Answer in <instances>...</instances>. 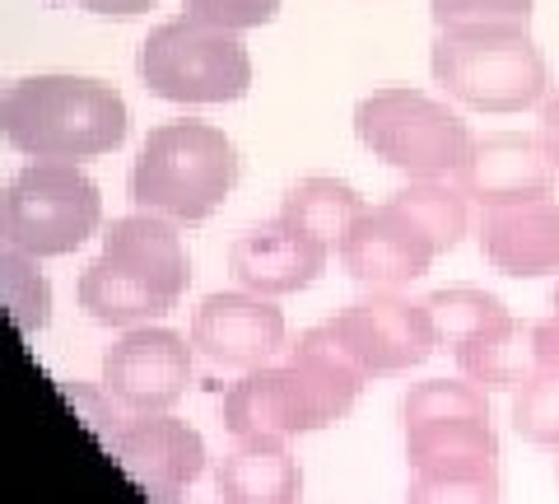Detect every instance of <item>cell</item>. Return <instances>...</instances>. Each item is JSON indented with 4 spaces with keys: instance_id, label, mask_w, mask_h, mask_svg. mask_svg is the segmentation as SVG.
<instances>
[{
    "instance_id": "obj_28",
    "label": "cell",
    "mask_w": 559,
    "mask_h": 504,
    "mask_svg": "<svg viewBox=\"0 0 559 504\" xmlns=\"http://www.w3.org/2000/svg\"><path fill=\"white\" fill-rule=\"evenodd\" d=\"M275 10H280V0H187V14H197L205 24H219V28H234V33L271 24Z\"/></svg>"
},
{
    "instance_id": "obj_14",
    "label": "cell",
    "mask_w": 559,
    "mask_h": 504,
    "mask_svg": "<svg viewBox=\"0 0 559 504\" xmlns=\"http://www.w3.org/2000/svg\"><path fill=\"white\" fill-rule=\"evenodd\" d=\"M555 178H559V168L550 164L540 136L495 131V136H476V141H471L466 164L457 168L452 183L466 192V201H476L480 211H489V206L555 197Z\"/></svg>"
},
{
    "instance_id": "obj_27",
    "label": "cell",
    "mask_w": 559,
    "mask_h": 504,
    "mask_svg": "<svg viewBox=\"0 0 559 504\" xmlns=\"http://www.w3.org/2000/svg\"><path fill=\"white\" fill-rule=\"evenodd\" d=\"M536 0H429V14L439 28L452 24H495V20H532Z\"/></svg>"
},
{
    "instance_id": "obj_13",
    "label": "cell",
    "mask_w": 559,
    "mask_h": 504,
    "mask_svg": "<svg viewBox=\"0 0 559 504\" xmlns=\"http://www.w3.org/2000/svg\"><path fill=\"white\" fill-rule=\"evenodd\" d=\"M117 462L135 477L140 491H150L159 504H178V495L205 472V444L187 421L168 411L135 415L112 434Z\"/></svg>"
},
{
    "instance_id": "obj_15",
    "label": "cell",
    "mask_w": 559,
    "mask_h": 504,
    "mask_svg": "<svg viewBox=\"0 0 559 504\" xmlns=\"http://www.w3.org/2000/svg\"><path fill=\"white\" fill-rule=\"evenodd\" d=\"M326 257H331L326 243L308 238L304 230H294V224L275 215L271 224H257V230L234 238L229 271L242 290L280 300V294H299L318 281L326 271Z\"/></svg>"
},
{
    "instance_id": "obj_25",
    "label": "cell",
    "mask_w": 559,
    "mask_h": 504,
    "mask_svg": "<svg viewBox=\"0 0 559 504\" xmlns=\"http://www.w3.org/2000/svg\"><path fill=\"white\" fill-rule=\"evenodd\" d=\"M513 430L527 444L559 454V374H532L513 392Z\"/></svg>"
},
{
    "instance_id": "obj_6",
    "label": "cell",
    "mask_w": 559,
    "mask_h": 504,
    "mask_svg": "<svg viewBox=\"0 0 559 504\" xmlns=\"http://www.w3.org/2000/svg\"><path fill=\"white\" fill-rule=\"evenodd\" d=\"M135 71L154 98L168 103H234L252 90V57L242 38L197 14L154 28L140 43Z\"/></svg>"
},
{
    "instance_id": "obj_16",
    "label": "cell",
    "mask_w": 559,
    "mask_h": 504,
    "mask_svg": "<svg viewBox=\"0 0 559 504\" xmlns=\"http://www.w3.org/2000/svg\"><path fill=\"white\" fill-rule=\"evenodd\" d=\"M480 253L495 271L518 276V281L559 271V201L536 197L489 206L480 215Z\"/></svg>"
},
{
    "instance_id": "obj_8",
    "label": "cell",
    "mask_w": 559,
    "mask_h": 504,
    "mask_svg": "<svg viewBox=\"0 0 559 504\" xmlns=\"http://www.w3.org/2000/svg\"><path fill=\"white\" fill-rule=\"evenodd\" d=\"M98 183L75 164L33 160L0 187V243L28 257H66L98 230Z\"/></svg>"
},
{
    "instance_id": "obj_1",
    "label": "cell",
    "mask_w": 559,
    "mask_h": 504,
    "mask_svg": "<svg viewBox=\"0 0 559 504\" xmlns=\"http://www.w3.org/2000/svg\"><path fill=\"white\" fill-rule=\"evenodd\" d=\"M191 262L173 220L135 211L108 224L98 262L80 276V308L103 327H145L178 308Z\"/></svg>"
},
{
    "instance_id": "obj_24",
    "label": "cell",
    "mask_w": 559,
    "mask_h": 504,
    "mask_svg": "<svg viewBox=\"0 0 559 504\" xmlns=\"http://www.w3.org/2000/svg\"><path fill=\"white\" fill-rule=\"evenodd\" d=\"M466 415L489 421L485 388L471 384V378H425V384H415L401 397V421H406V430L433 425V421H466Z\"/></svg>"
},
{
    "instance_id": "obj_19",
    "label": "cell",
    "mask_w": 559,
    "mask_h": 504,
    "mask_svg": "<svg viewBox=\"0 0 559 504\" xmlns=\"http://www.w3.org/2000/svg\"><path fill=\"white\" fill-rule=\"evenodd\" d=\"M452 355H457L462 378L480 384L485 392H495V388L518 392V388L536 374L532 327H527V323H518L513 313H503V318H499V323H489L485 332H476L471 341H462Z\"/></svg>"
},
{
    "instance_id": "obj_10",
    "label": "cell",
    "mask_w": 559,
    "mask_h": 504,
    "mask_svg": "<svg viewBox=\"0 0 559 504\" xmlns=\"http://www.w3.org/2000/svg\"><path fill=\"white\" fill-rule=\"evenodd\" d=\"M191 351L173 327H127L117 345L103 355V388L131 415L178 407L191 388Z\"/></svg>"
},
{
    "instance_id": "obj_33",
    "label": "cell",
    "mask_w": 559,
    "mask_h": 504,
    "mask_svg": "<svg viewBox=\"0 0 559 504\" xmlns=\"http://www.w3.org/2000/svg\"><path fill=\"white\" fill-rule=\"evenodd\" d=\"M555 308H559V285H555Z\"/></svg>"
},
{
    "instance_id": "obj_9",
    "label": "cell",
    "mask_w": 559,
    "mask_h": 504,
    "mask_svg": "<svg viewBox=\"0 0 559 504\" xmlns=\"http://www.w3.org/2000/svg\"><path fill=\"white\" fill-rule=\"evenodd\" d=\"M331 327L341 332V341L355 351V360L373 374H411L415 364H425L439 345V332L429 323L425 300H406L396 290H373L341 308Z\"/></svg>"
},
{
    "instance_id": "obj_4",
    "label": "cell",
    "mask_w": 559,
    "mask_h": 504,
    "mask_svg": "<svg viewBox=\"0 0 559 504\" xmlns=\"http://www.w3.org/2000/svg\"><path fill=\"white\" fill-rule=\"evenodd\" d=\"M429 71L448 98L476 113H527L550 94V66L522 20L439 28Z\"/></svg>"
},
{
    "instance_id": "obj_20",
    "label": "cell",
    "mask_w": 559,
    "mask_h": 504,
    "mask_svg": "<svg viewBox=\"0 0 559 504\" xmlns=\"http://www.w3.org/2000/svg\"><path fill=\"white\" fill-rule=\"evenodd\" d=\"M364 211H369V206H364V197L349 183H341V178H304V183H294L285 192L280 220L294 224V230H304L308 238L326 243V248L336 253L341 238L349 234V224H355Z\"/></svg>"
},
{
    "instance_id": "obj_26",
    "label": "cell",
    "mask_w": 559,
    "mask_h": 504,
    "mask_svg": "<svg viewBox=\"0 0 559 504\" xmlns=\"http://www.w3.org/2000/svg\"><path fill=\"white\" fill-rule=\"evenodd\" d=\"M406 504H499V472H480V477L411 472Z\"/></svg>"
},
{
    "instance_id": "obj_21",
    "label": "cell",
    "mask_w": 559,
    "mask_h": 504,
    "mask_svg": "<svg viewBox=\"0 0 559 504\" xmlns=\"http://www.w3.org/2000/svg\"><path fill=\"white\" fill-rule=\"evenodd\" d=\"M419 230L433 238L439 253H452L466 234L471 211H466V192L452 178H411V187H401L392 197Z\"/></svg>"
},
{
    "instance_id": "obj_7",
    "label": "cell",
    "mask_w": 559,
    "mask_h": 504,
    "mask_svg": "<svg viewBox=\"0 0 559 504\" xmlns=\"http://www.w3.org/2000/svg\"><path fill=\"white\" fill-rule=\"evenodd\" d=\"M359 388L336 384L322 370H312L304 360L285 364H261L248 370L238 384L224 392V430L234 439H275L289 444L294 434H312L336 425L341 415L355 407Z\"/></svg>"
},
{
    "instance_id": "obj_11",
    "label": "cell",
    "mask_w": 559,
    "mask_h": 504,
    "mask_svg": "<svg viewBox=\"0 0 559 504\" xmlns=\"http://www.w3.org/2000/svg\"><path fill=\"white\" fill-rule=\"evenodd\" d=\"M336 257L349 271V281H359L369 290H401L419 281L433 267V257H443V253L433 248V238L396 201H382L349 224Z\"/></svg>"
},
{
    "instance_id": "obj_34",
    "label": "cell",
    "mask_w": 559,
    "mask_h": 504,
    "mask_svg": "<svg viewBox=\"0 0 559 504\" xmlns=\"http://www.w3.org/2000/svg\"><path fill=\"white\" fill-rule=\"evenodd\" d=\"M555 477H559V462H555Z\"/></svg>"
},
{
    "instance_id": "obj_5",
    "label": "cell",
    "mask_w": 559,
    "mask_h": 504,
    "mask_svg": "<svg viewBox=\"0 0 559 504\" xmlns=\"http://www.w3.org/2000/svg\"><path fill=\"white\" fill-rule=\"evenodd\" d=\"M355 136L359 145L406 178H457L471 150V127L448 108L411 84H388L355 103Z\"/></svg>"
},
{
    "instance_id": "obj_22",
    "label": "cell",
    "mask_w": 559,
    "mask_h": 504,
    "mask_svg": "<svg viewBox=\"0 0 559 504\" xmlns=\"http://www.w3.org/2000/svg\"><path fill=\"white\" fill-rule=\"evenodd\" d=\"M429 323H433V332H439V345H452L457 351L462 341H471L476 332H485L489 323H499L503 313V300L499 294H489V290H476V285H448V290H433L429 300Z\"/></svg>"
},
{
    "instance_id": "obj_2",
    "label": "cell",
    "mask_w": 559,
    "mask_h": 504,
    "mask_svg": "<svg viewBox=\"0 0 559 504\" xmlns=\"http://www.w3.org/2000/svg\"><path fill=\"white\" fill-rule=\"evenodd\" d=\"M131 117L112 84L28 75L0 94V136L28 160H94L127 141Z\"/></svg>"
},
{
    "instance_id": "obj_32",
    "label": "cell",
    "mask_w": 559,
    "mask_h": 504,
    "mask_svg": "<svg viewBox=\"0 0 559 504\" xmlns=\"http://www.w3.org/2000/svg\"><path fill=\"white\" fill-rule=\"evenodd\" d=\"M80 10L103 14V20H131V14H145L154 0H75Z\"/></svg>"
},
{
    "instance_id": "obj_29",
    "label": "cell",
    "mask_w": 559,
    "mask_h": 504,
    "mask_svg": "<svg viewBox=\"0 0 559 504\" xmlns=\"http://www.w3.org/2000/svg\"><path fill=\"white\" fill-rule=\"evenodd\" d=\"M66 397H70V402H75V407H84V415H90V425L103 434V439H108L112 444V434L121 430V425H127V421H121V415H117V397L108 392V388H103V402H98V397L90 392V388H84V384H70L66 388Z\"/></svg>"
},
{
    "instance_id": "obj_23",
    "label": "cell",
    "mask_w": 559,
    "mask_h": 504,
    "mask_svg": "<svg viewBox=\"0 0 559 504\" xmlns=\"http://www.w3.org/2000/svg\"><path fill=\"white\" fill-rule=\"evenodd\" d=\"M0 304L28 337L51 323V285L38 271V257L10 248V243H0Z\"/></svg>"
},
{
    "instance_id": "obj_31",
    "label": "cell",
    "mask_w": 559,
    "mask_h": 504,
    "mask_svg": "<svg viewBox=\"0 0 559 504\" xmlns=\"http://www.w3.org/2000/svg\"><path fill=\"white\" fill-rule=\"evenodd\" d=\"M540 145H546V154H550V164L559 168V90L555 94H546V103H540Z\"/></svg>"
},
{
    "instance_id": "obj_3",
    "label": "cell",
    "mask_w": 559,
    "mask_h": 504,
    "mask_svg": "<svg viewBox=\"0 0 559 504\" xmlns=\"http://www.w3.org/2000/svg\"><path fill=\"white\" fill-rule=\"evenodd\" d=\"M238 145L210 121H164L145 136L131 164L135 211L164 215L173 224H201L238 187Z\"/></svg>"
},
{
    "instance_id": "obj_18",
    "label": "cell",
    "mask_w": 559,
    "mask_h": 504,
    "mask_svg": "<svg viewBox=\"0 0 559 504\" xmlns=\"http://www.w3.org/2000/svg\"><path fill=\"white\" fill-rule=\"evenodd\" d=\"M304 491L299 458L275 439H242L215 467L219 504H294Z\"/></svg>"
},
{
    "instance_id": "obj_17",
    "label": "cell",
    "mask_w": 559,
    "mask_h": 504,
    "mask_svg": "<svg viewBox=\"0 0 559 504\" xmlns=\"http://www.w3.org/2000/svg\"><path fill=\"white\" fill-rule=\"evenodd\" d=\"M406 462L425 477H480L499 472V434L480 415L433 421L406 430Z\"/></svg>"
},
{
    "instance_id": "obj_12",
    "label": "cell",
    "mask_w": 559,
    "mask_h": 504,
    "mask_svg": "<svg viewBox=\"0 0 559 504\" xmlns=\"http://www.w3.org/2000/svg\"><path fill=\"white\" fill-rule=\"evenodd\" d=\"M191 345L219 370H261L275 351H285V313L252 290L210 294L191 313Z\"/></svg>"
},
{
    "instance_id": "obj_30",
    "label": "cell",
    "mask_w": 559,
    "mask_h": 504,
    "mask_svg": "<svg viewBox=\"0 0 559 504\" xmlns=\"http://www.w3.org/2000/svg\"><path fill=\"white\" fill-rule=\"evenodd\" d=\"M532 351H536V374H559V308L546 323H532Z\"/></svg>"
}]
</instances>
